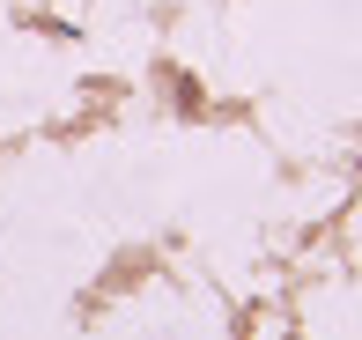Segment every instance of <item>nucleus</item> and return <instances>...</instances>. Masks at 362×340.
<instances>
[]
</instances>
